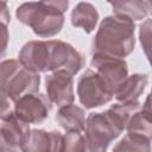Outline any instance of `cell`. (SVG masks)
<instances>
[{
	"mask_svg": "<svg viewBox=\"0 0 152 152\" xmlns=\"http://www.w3.org/2000/svg\"><path fill=\"white\" fill-rule=\"evenodd\" d=\"M15 61L17 59L10 58V59H5L0 63V120H2V121L5 119H7L13 113L12 102L8 100L6 91H5V83H6L7 74L10 72V70L13 66V64L15 63Z\"/></svg>",
	"mask_w": 152,
	"mask_h": 152,
	"instance_id": "ac0fdd59",
	"label": "cell"
},
{
	"mask_svg": "<svg viewBox=\"0 0 152 152\" xmlns=\"http://www.w3.org/2000/svg\"><path fill=\"white\" fill-rule=\"evenodd\" d=\"M10 21H11V15H10V11L7 7V2L0 1V23L8 25Z\"/></svg>",
	"mask_w": 152,
	"mask_h": 152,
	"instance_id": "cb8c5ba5",
	"label": "cell"
},
{
	"mask_svg": "<svg viewBox=\"0 0 152 152\" xmlns=\"http://www.w3.org/2000/svg\"><path fill=\"white\" fill-rule=\"evenodd\" d=\"M113 152H151V140L139 135L126 134L114 146Z\"/></svg>",
	"mask_w": 152,
	"mask_h": 152,
	"instance_id": "d6986e66",
	"label": "cell"
},
{
	"mask_svg": "<svg viewBox=\"0 0 152 152\" xmlns=\"http://www.w3.org/2000/svg\"><path fill=\"white\" fill-rule=\"evenodd\" d=\"M150 37H151V19H146L139 26V38L147 58H150V42H151Z\"/></svg>",
	"mask_w": 152,
	"mask_h": 152,
	"instance_id": "44dd1931",
	"label": "cell"
},
{
	"mask_svg": "<svg viewBox=\"0 0 152 152\" xmlns=\"http://www.w3.org/2000/svg\"><path fill=\"white\" fill-rule=\"evenodd\" d=\"M77 95L80 102L87 109L106 104L113 99L103 81L93 69H87L80 76L77 81Z\"/></svg>",
	"mask_w": 152,
	"mask_h": 152,
	"instance_id": "5b68a950",
	"label": "cell"
},
{
	"mask_svg": "<svg viewBox=\"0 0 152 152\" xmlns=\"http://www.w3.org/2000/svg\"><path fill=\"white\" fill-rule=\"evenodd\" d=\"M0 131L6 135V138L18 148H20L27 132L30 131L28 124L21 121L14 113H12L7 119L2 121Z\"/></svg>",
	"mask_w": 152,
	"mask_h": 152,
	"instance_id": "e0dca14e",
	"label": "cell"
},
{
	"mask_svg": "<svg viewBox=\"0 0 152 152\" xmlns=\"http://www.w3.org/2000/svg\"><path fill=\"white\" fill-rule=\"evenodd\" d=\"M113 13L125 15L131 20H142L150 15L152 4L148 0H127V1H109Z\"/></svg>",
	"mask_w": 152,
	"mask_h": 152,
	"instance_id": "9a60e30c",
	"label": "cell"
},
{
	"mask_svg": "<svg viewBox=\"0 0 152 152\" xmlns=\"http://www.w3.org/2000/svg\"><path fill=\"white\" fill-rule=\"evenodd\" d=\"M141 108V104L139 101L134 102H124V103H115L110 106L107 110L106 114L110 119V121L116 126L119 131H125L128 121Z\"/></svg>",
	"mask_w": 152,
	"mask_h": 152,
	"instance_id": "2e32d148",
	"label": "cell"
},
{
	"mask_svg": "<svg viewBox=\"0 0 152 152\" xmlns=\"http://www.w3.org/2000/svg\"><path fill=\"white\" fill-rule=\"evenodd\" d=\"M148 83V76L146 74H133L120 84L114 94L118 102H134L138 101L140 95L144 93Z\"/></svg>",
	"mask_w": 152,
	"mask_h": 152,
	"instance_id": "8fae6325",
	"label": "cell"
},
{
	"mask_svg": "<svg viewBox=\"0 0 152 152\" xmlns=\"http://www.w3.org/2000/svg\"><path fill=\"white\" fill-rule=\"evenodd\" d=\"M45 88L48 99L52 104L58 107L72 104L74 94V76L65 71H56L45 76Z\"/></svg>",
	"mask_w": 152,
	"mask_h": 152,
	"instance_id": "9c48e42d",
	"label": "cell"
},
{
	"mask_svg": "<svg viewBox=\"0 0 152 152\" xmlns=\"http://www.w3.org/2000/svg\"><path fill=\"white\" fill-rule=\"evenodd\" d=\"M71 25L82 28L86 33H91L99 21V12L96 7L86 1L76 4L70 14Z\"/></svg>",
	"mask_w": 152,
	"mask_h": 152,
	"instance_id": "4fadbf2b",
	"label": "cell"
},
{
	"mask_svg": "<svg viewBox=\"0 0 152 152\" xmlns=\"http://www.w3.org/2000/svg\"><path fill=\"white\" fill-rule=\"evenodd\" d=\"M134 21L125 15H108L99 25L91 43V55H102L124 59L135 45Z\"/></svg>",
	"mask_w": 152,
	"mask_h": 152,
	"instance_id": "6da1fadb",
	"label": "cell"
},
{
	"mask_svg": "<svg viewBox=\"0 0 152 152\" xmlns=\"http://www.w3.org/2000/svg\"><path fill=\"white\" fill-rule=\"evenodd\" d=\"M90 64L114 97L115 91L128 76V66L126 61L102 55H91Z\"/></svg>",
	"mask_w": 152,
	"mask_h": 152,
	"instance_id": "52a82bcc",
	"label": "cell"
},
{
	"mask_svg": "<svg viewBox=\"0 0 152 152\" xmlns=\"http://www.w3.org/2000/svg\"><path fill=\"white\" fill-rule=\"evenodd\" d=\"M84 132L83 152H107L109 144L121 134V131L110 121L106 112L89 113L86 119Z\"/></svg>",
	"mask_w": 152,
	"mask_h": 152,
	"instance_id": "277c9868",
	"label": "cell"
},
{
	"mask_svg": "<svg viewBox=\"0 0 152 152\" xmlns=\"http://www.w3.org/2000/svg\"><path fill=\"white\" fill-rule=\"evenodd\" d=\"M56 120L58 125L66 132H84L86 112L80 106L68 104L59 107L56 114Z\"/></svg>",
	"mask_w": 152,
	"mask_h": 152,
	"instance_id": "7c38bea8",
	"label": "cell"
},
{
	"mask_svg": "<svg viewBox=\"0 0 152 152\" xmlns=\"http://www.w3.org/2000/svg\"><path fill=\"white\" fill-rule=\"evenodd\" d=\"M61 132L30 129L20 146L21 152H59L62 144Z\"/></svg>",
	"mask_w": 152,
	"mask_h": 152,
	"instance_id": "30bf717a",
	"label": "cell"
},
{
	"mask_svg": "<svg viewBox=\"0 0 152 152\" xmlns=\"http://www.w3.org/2000/svg\"><path fill=\"white\" fill-rule=\"evenodd\" d=\"M8 40H10L8 25L0 23V58L6 53V50L8 46Z\"/></svg>",
	"mask_w": 152,
	"mask_h": 152,
	"instance_id": "7402d4cb",
	"label": "cell"
},
{
	"mask_svg": "<svg viewBox=\"0 0 152 152\" xmlns=\"http://www.w3.org/2000/svg\"><path fill=\"white\" fill-rule=\"evenodd\" d=\"M69 1H31L21 4L17 11V19L32 28L33 33L42 38H50L58 34L64 25V13Z\"/></svg>",
	"mask_w": 152,
	"mask_h": 152,
	"instance_id": "7a4b0ae2",
	"label": "cell"
},
{
	"mask_svg": "<svg viewBox=\"0 0 152 152\" xmlns=\"http://www.w3.org/2000/svg\"><path fill=\"white\" fill-rule=\"evenodd\" d=\"M52 103L42 93L28 94L20 97L13 106V113L26 124H42L51 112Z\"/></svg>",
	"mask_w": 152,
	"mask_h": 152,
	"instance_id": "ba28073f",
	"label": "cell"
},
{
	"mask_svg": "<svg viewBox=\"0 0 152 152\" xmlns=\"http://www.w3.org/2000/svg\"><path fill=\"white\" fill-rule=\"evenodd\" d=\"M86 64L83 55L71 44L59 40H46V59L45 72L65 71L75 76Z\"/></svg>",
	"mask_w": 152,
	"mask_h": 152,
	"instance_id": "3957f363",
	"label": "cell"
},
{
	"mask_svg": "<svg viewBox=\"0 0 152 152\" xmlns=\"http://www.w3.org/2000/svg\"><path fill=\"white\" fill-rule=\"evenodd\" d=\"M84 135L78 132H66L62 137L59 152H83Z\"/></svg>",
	"mask_w": 152,
	"mask_h": 152,
	"instance_id": "ffe728a7",
	"label": "cell"
},
{
	"mask_svg": "<svg viewBox=\"0 0 152 152\" xmlns=\"http://www.w3.org/2000/svg\"><path fill=\"white\" fill-rule=\"evenodd\" d=\"M19 150L20 148L15 147L0 131V152H19Z\"/></svg>",
	"mask_w": 152,
	"mask_h": 152,
	"instance_id": "603a6c76",
	"label": "cell"
},
{
	"mask_svg": "<svg viewBox=\"0 0 152 152\" xmlns=\"http://www.w3.org/2000/svg\"><path fill=\"white\" fill-rule=\"evenodd\" d=\"M151 113L152 112H151V104H150V95H147L141 108L128 121L126 126L127 134L139 135V137L151 140V137H152Z\"/></svg>",
	"mask_w": 152,
	"mask_h": 152,
	"instance_id": "5bb4252c",
	"label": "cell"
},
{
	"mask_svg": "<svg viewBox=\"0 0 152 152\" xmlns=\"http://www.w3.org/2000/svg\"><path fill=\"white\" fill-rule=\"evenodd\" d=\"M39 86L40 75L25 69L17 59L6 77L5 90L8 100L14 104L20 97L38 93Z\"/></svg>",
	"mask_w": 152,
	"mask_h": 152,
	"instance_id": "8992f818",
	"label": "cell"
}]
</instances>
